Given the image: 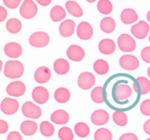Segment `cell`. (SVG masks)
Masks as SVG:
<instances>
[{"label":"cell","mask_w":150,"mask_h":140,"mask_svg":"<svg viewBox=\"0 0 150 140\" xmlns=\"http://www.w3.org/2000/svg\"><path fill=\"white\" fill-rule=\"evenodd\" d=\"M24 73V67L19 61H8L6 62L4 74L10 79L20 78Z\"/></svg>","instance_id":"cell-1"},{"label":"cell","mask_w":150,"mask_h":140,"mask_svg":"<svg viewBox=\"0 0 150 140\" xmlns=\"http://www.w3.org/2000/svg\"><path fill=\"white\" fill-rule=\"evenodd\" d=\"M38 8L33 0H24L20 7V15L25 19H32L37 15Z\"/></svg>","instance_id":"cell-2"},{"label":"cell","mask_w":150,"mask_h":140,"mask_svg":"<svg viewBox=\"0 0 150 140\" xmlns=\"http://www.w3.org/2000/svg\"><path fill=\"white\" fill-rule=\"evenodd\" d=\"M118 46L122 51L125 52H133L136 48V42L128 34H122L118 38Z\"/></svg>","instance_id":"cell-3"},{"label":"cell","mask_w":150,"mask_h":140,"mask_svg":"<svg viewBox=\"0 0 150 140\" xmlns=\"http://www.w3.org/2000/svg\"><path fill=\"white\" fill-rule=\"evenodd\" d=\"M50 42V36L44 32H37L32 34L29 39V42L35 48H44Z\"/></svg>","instance_id":"cell-4"},{"label":"cell","mask_w":150,"mask_h":140,"mask_svg":"<svg viewBox=\"0 0 150 140\" xmlns=\"http://www.w3.org/2000/svg\"><path fill=\"white\" fill-rule=\"evenodd\" d=\"M21 111L25 117L32 119H38L42 115L41 108L32 102H25L22 106Z\"/></svg>","instance_id":"cell-5"},{"label":"cell","mask_w":150,"mask_h":140,"mask_svg":"<svg viewBox=\"0 0 150 140\" xmlns=\"http://www.w3.org/2000/svg\"><path fill=\"white\" fill-rule=\"evenodd\" d=\"M139 59L135 55H124L120 58V65L125 70L127 71H133L139 67Z\"/></svg>","instance_id":"cell-6"},{"label":"cell","mask_w":150,"mask_h":140,"mask_svg":"<svg viewBox=\"0 0 150 140\" xmlns=\"http://www.w3.org/2000/svg\"><path fill=\"white\" fill-rule=\"evenodd\" d=\"M149 25L144 20H141L131 27V33L136 38L144 39L147 36L149 32Z\"/></svg>","instance_id":"cell-7"},{"label":"cell","mask_w":150,"mask_h":140,"mask_svg":"<svg viewBox=\"0 0 150 140\" xmlns=\"http://www.w3.org/2000/svg\"><path fill=\"white\" fill-rule=\"evenodd\" d=\"M19 103L16 99L5 98L1 101V110L5 115H11L16 113L18 110Z\"/></svg>","instance_id":"cell-8"},{"label":"cell","mask_w":150,"mask_h":140,"mask_svg":"<svg viewBox=\"0 0 150 140\" xmlns=\"http://www.w3.org/2000/svg\"><path fill=\"white\" fill-rule=\"evenodd\" d=\"M95 84V77L92 73L84 71L79 75L78 85L83 90H89Z\"/></svg>","instance_id":"cell-9"},{"label":"cell","mask_w":150,"mask_h":140,"mask_svg":"<svg viewBox=\"0 0 150 140\" xmlns=\"http://www.w3.org/2000/svg\"><path fill=\"white\" fill-rule=\"evenodd\" d=\"M7 93L14 97L22 96L26 92V85L21 81H14L7 86Z\"/></svg>","instance_id":"cell-10"},{"label":"cell","mask_w":150,"mask_h":140,"mask_svg":"<svg viewBox=\"0 0 150 140\" xmlns=\"http://www.w3.org/2000/svg\"><path fill=\"white\" fill-rule=\"evenodd\" d=\"M32 96L33 100L39 104L46 103L49 99V93L45 88L38 86L32 90Z\"/></svg>","instance_id":"cell-11"},{"label":"cell","mask_w":150,"mask_h":140,"mask_svg":"<svg viewBox=\"0 0 150 140\" xmlns=\"http://www.w3.org/2000/svg\"><path fill=\"white\" fill-rule=\"evenodd\" d=\"M132 94L131 88L127 84L120 83L115 87L114 89V97L118 101L127 100L129 97H130Z\"/></svg>","instance_id":"cell-12"},{"label":"cell","mask_w":150,"mask_h":140,"mask_svg":"<svg viewBox=\"0 0 150 140\" xmlns=\"http://www.w3.org/2000/svg\"><path fill=\"white\" fill-rule=\"evenodd\" d=\"M77 35L82 40L91 39L93 35V29L90 23L86 21L81 22L77 28Z\"/></svg>","instance_id":"cell-13"},{"label":"cell","mask_w":150,"mask_h":140,"mask_svg":"<svg viewBox=\"0 0 150 140\" xmlns=\"http://www.w3.org/2000/svg\"><path fill=\"white\" fill-rule=\"evenodd\" d=\"M133 89L136 93L141 95H145L150 91V82L146 77H137L136 82L133 83Z\"/></svg>","instance_id":"cell-14"},{"label":"cell","mask_w":150,"mask_h":140,"mask_svg":"<svg viewBox=\"0 0 150 140\" xmlns=\"http://www.w3.org/2000/svg\"><path fill=\"white\" fill-rule=\"evenodd\" d=\"M67 55L71 61L79 62V61H82L84 58V50L79 45H72L67 48Z\"/></svg>","instance_id":"cell-15"},{"label":"cell","mask_w":150,"mask_h":140,"mask_svg":"<svg viewBox=\"0 0 150 140\" xmlns=\"http://www.w3.org/2000/svg\"><path fill=\"white\" fill-rule=\"evenodd\" d=\"M4 53L6 55L12 58H18L23 52L22 47L17 42H8L4 48Z\"/></svg>","instance_id":"cell-16"},{"label":"cell","mask_w":150,"mask_h":140,"mask_svg":"<svg viewBox=\"0 0 150 140\" xmlns=\"http://www.w3.org/2000/svg\"><path fill=\"white\" fill-rule=\"evenodd\" d=\"M109 120V115L104 109H98L92 112L91 115V121L96 125H103L106 124Z\"/></svg>","instance_id":"cell-17"},{"label":"cell","mask_w":150,"mask_h":140,"mask_svg":"<svg viewBox=\"0 0 150 140\" xmlns=\"http://www.w3.org/2000/svg\"><path fill=\"white\" fill-rule=\"evenodd\" d=\"M51 77V71L47 66H40L35 71L34 78L37 83L44 84L50 80Z\"/></svg>","instance_id":"cell-18"},{"label":"cell","mask_w":150,"mask_h":140,"mask_svg":"<svg viewBox=\"0 0 150 140\" xmlns=\"http://www.w3.org/2000/svg\"><path fill=\"white\" fill-rule=\"evenodd\" d=\"M75 28H76V23L73 20H64L60 24L59 31L60 34L64 37H69L71 36L75 32Z\"/></svg>","instance_id":"cell-19"},{"label":"cell","mask_w":150,"mask_h":140,"mask_svg":"<svg viewBox=\"0 0 150 140\" xmlns=\"http://www.w3.org/2000/svg\"><path fill=\"white\" fill-rule=\"evenodd\" d=\"M98 49L105 55H111L116 50V44L111 39H103L98 44Z\"/></svg>","instance_id":"cell-20"},{"label":"cell","mask_w":150,"mask_h":140,"mask_svg":"<svg viewBox=\"0 0 150 140\" xmlns=\"http://www.w3.org/2000/svg\"><path fill=\"white\" fill-rule=\"evenodd\" d=\"M121 20L125 24H131L137 21L139 19V15L133 9L127 8L125 9L120 15Z\"/></svg>","instance_id":"cell-21"},{"label":"cell","mask_w":150,"mask_h":140,"mask_svg":"<svg viewBox=\"0 0 150 140\" xmlns=\"http://www.w3.org/2000/svg\"><path fill=\"white\" fill-rule=\"evenodd\" d=\"M70 117L69 114L63 109H58L52 113L51 120L53 123L59 125H64L68 123Z\"/></svg>","instance_id":"cell-22"},{"label":"cell","mask_w":150,"mask_h":140,"mask_svg":"<svg viewBox=\"0 0 150 140\" xmlns=\"http://www.w3.org/2000/svg\"><path fill=\"white\" fill-rule=\"evenodd\" d=\"M20 129L24 135L32 136L38 131V124L32 120H25L21 124Z\"/></svg>","instance_id":"cell-23"},{"label":"cell","mask_w":150,"mask_h":140,"mask_svg":"<svg viewBox=\"0 0 150 140\" xmlns=\"http://www.w3.org/2000/svg\"><path fill=\"white\" fill-rule=\"evenodd\" d=\"M54 69L58 74L63 75L67 74L70 70V64L64 58H59L54 62Z\"/></svg>","instance_id":"cell-24"},{"label":"cell","mask_w":150,"mask_h":140,"mask_svg":"<svg viewBox=\"0 0 150 140\" xmlns=\"http://www.w3.org/2000/svg\"><path fill=\"white\" fill-rule=\"evenodd\" d=\"M65 7L67 12L76 18H81L83 15V10L77 2L74 1H67L65 4Z\"/></svg>","instance_id":"cell-25"},{"label":"cell","mask_w":150,"mask_h":140,"mask_svg":"<svg viewBox=\"0 0 150 140\" xmlns=\"http://www.w3.org/2000/svg\"><path fill=\"white\" fill-rule=\"evenodd\" d=\"M54 99L60 104L66 103L70 99V90L66 88H59L54 93Z\"/></svg>","instance_id":"cell-26"},{"label":"cell","mask_w":150,"mask_h":140,"mask_svg":"<svg viewBox=\"0 0 150 140\" xmlns=\"http://www.w3.org/2000/svg\"><path fill=\"white\" fill-rule=\"evenodd\" d=\"M100 29L106 34H111L115 30L116 22L111 17H106L102 19L100 22Z\"/></svg>","instance_id":"cell-27"},{"label":"cell","mask_w":150,"mask_h":140,"mask_svg":"<svg viewBox=\"0 0 150 140\" xmlns=\"http://www.w3.org/2000/svg\"><path fill=\"white\" fill-rule=\"evenodd\" d=\"M50 17L54 22H59L66 17V12L62 6L56 5L51 10Z\"/></svg>","instance_id":"cell-28"},{"label":"cell","mask_w":150,"mask_h":140,"mask_svg":"<svg viewBox=\"0 0 150 140\" xmlns=\"http://www.w3.org/2000/svg\"><path fill=\"white\" fill-rule=\"evenodd\" d=\"M6 29L7 32H10V34H17L22 29V23L20 20L18 18H10L7 20L6 23Z\"/></svg>","instance_id":"cell-29"},{"label":"cell","mask_w":150,"mask_h":140,"mask_svg":"<svg viewBox=\"0 0 150 140\" xmlns=\"http://www.w3.org/2000/svg\"><path fill=\"white\" fill-rule=\"evenodd\" d=\"M93 69L97 74L100 75H104L109 71V65L105 60L98 59L94 63Z\"/></svg>","instance_id":"cell-30"},{"label":"cell","mask_w":150,"mask_h":140,"mask_svg":"<svg viewBox=\"0 0 150 140\" xmlns=\"http://www.w3.org/2000/svg\"><path fill=\"white\" fill-rule=\"evenodd\" d=\"M97 7L98 11L103 15L110 14L113 10V4L109 0H99Z\"/></svg>","instance_id":"cell-31"},{"label":"cell","mask_w":150,"mask_h":140,"mask_svg":"<svg viewBox=\"0 0 150 140\" xmlns=\"http://www.w3.org/2000/svg\"><path fill=\"white\" fill-rule=\"evenodd\" d=\"M74 129L77 136H79V137H81V138H85L90 133L89 127L88 126L87 124L83 122H79L76 123Z\"/></svg>","instance_id":"cell-32"},{"label":"cell","mask_w":150,"mask_h":140,"mask_svg":"<svg viewBox=\"0 0 150 140\" xmlns=\"http://www.w3.org/2000/svg\"><path fill=\"white\" fill-rule=\"evenodd\" d=\"M113 120L119 126H125L127 124V117L122 111H115L113 114Z\"/></svg>","instance_id":"cell-33"},{"label":"cell","mask_w":150,"mask_h":140,"mask_svg":"<svg viewBox=\"0 0 150 140\" xmlns=\"http://www.w3.org/2000/svg\"><path fill=\"white\" fill-rule=\"evenodd\" d=\"M91 99L95 103H103L105 100L103 97V88L102 86H98L92 90L91 93Z\"/></svg>","instance_id":"cell-34"},{"label":"cell","mask_w":150,"mask_h":140,"mask_svg":"<svg viewBox=\"0 0 150 140\" xmlns=\"http://www.w3.org/2000/svg\"><path fill=\"white\" fill-rule=\"evenodd\" d=\"M40 132L44 136L50 137L54 134L55 131V128L53 124L49 123L48 121H43L40 123Z\"/></svg>","instance_id":"cell-35"},{"label":"cell","mask_w":150,"mask_h":140,"mask_svg":"<svg viewBox=\"0 0 150 140\" xmlns=\"http://www.w3.org/2000/svg\"><path fill=\"white\" fill-rule=\"evenodd\" d=\"M112 134L107 128H99L95 133V140H112Z\"/></svg>","instance_id":"cell-36"},{"label":"cell","mask_w":150,"mask_h":140,"mask_svg":"<svg viewBox=\"0 0 150 140\" xmlns=\"http://www.w3.org/2000/svg\"><path fill=\"white\" fill-rule=\"evenodd\" d=\"M58 136L61 140H73L74 139L73 131L68 127H62L60 128L59 130Z\"/></svg>","instance_id":"cell-37"},{"label":"cell","mask_w":150,"mask_h":140,"mask_svg":"<svg viewBox=\"0 0 150 140\" xmlns=\"http://www.w3.org/2000/svg\"><path fill=\"white\" fill-rule=\"evenodd\" d=\"M140 111L145 116H150V99H146L141 104Z\"/></svg>","instance_id":"cell-38"},{"label":"cell","mask_w":150,"mask_h":140,"mask_svg":"<svg viewBox=\"0 0 150 140\" xmlns=\"http://www.w3.org/2000/svg\"><path fill=\"white\" fill-rule=\"evenodd\" d=\"M141 56L144 62L150 64V47H145L141 52Z\"/></svg>","instance_id":"cell-39"},{"label":"cell","mask_w":150,"mask_h":140,"mask_svg":"<svg viewBox=\"0 0 150 140\" xmlns=\"http://www.w3.org/2000/svg\"><path fill=\"white\" fill-rule=\"evenodd\" d=\"M21 0H3V3L10 9H16L20 4Z\"/></svg>","instance_id":"cell-40"},{"label":"cell","mask_w":150,"mask_h":140,"mask_svg":"<svg viewBox=\"0 0 150 140\" xmlns=\"http://www.w3.org/2000/svg\"><path fill=\"white\" fill-rule=\"evenodd\" d=\"M7 140H23V138L18 131H12L7 136Z\"/></svg>","instance_id":"cell-41"},{"label":"cell","mask_w":150,"mask_h":140,"mask_svg":"<svg viewBox=\"0 0 150 140\" xmlns=\"http://www.w3.org/2000/svg\"><path fill=\"white\" fill-rule=\"evenodd\" d=\"M119 140H139L138 136L133 133H126L120 136Z\"/></svg>","instance_id":"cell-42"},{"label":"cell","mask_w":150,"mask_h":140,"mask_svg":"<svg viewBox=\"0 0 150 140\" xmlns=\"http://www.w3.org/2000/svg\"><path fill=\"white\" fill-rule=\"evenodd\" d=\"M9 129V125L4 120H0V134H5Z\"/></svg>","instance_id":"cell-43"},{"label":"cell","mask_w":150,"mask_h":140,"mask_svg":"<svg viewBox=\"0 0 150 140\" xmlns=\"http://www.w3.org/2000/svg\"><path fill=\"white\" fill-rule=\"evenodd\" d=\"M7 16V11L4 7L0 6V22H3Z\"/></svg>","instance_id":"cell-44"},{"label":"cell","mask_w":150,"mask_h":140,"mask_svg":"<svg viewBox=\"0 0 150 140\" xmlns=\"http://www.w3.org/2000/svg\"><path fill=\"white\" fill-rule=\"evenodd\" d=\"M144 131L146 134L150 135V119L146 120L144 124Z\"/></svg>","instance_id":"cell-45"},{"label":"cell","mask_w":150,"mask_h":140,"mask_svg":"<svg viewBox=\"0 0 150 140\" xmlns=\"http://www.w3.org/2000/svg\"><path fill=\"white\" fill-rule=\"evenodd\" d=\"M36 1L38 4H40L42 7H46L51 4L52 0H36Z\"/></svg>","instance_id":"cell-46"},{"label":"cell","mask_w":150,"mask_h":140,"mask_svg":"<svg viewBox=\"0 0 150 140\" xmlns=\"http://www.w3.org/2000/svg\"><path fill=\"white\" fill-rule=\"evenodd\" d=\"M146 18H147L148 21H149V23H150V10H149V12H148L147 15H146Z\"/></svg>","instance_id":"cell-47"},{"label":"cell","mask_w":150,"mask_h":140,"mask_svg":"<svg viewBox=\"0 0 150 140\" xmlns=\"http://www.w3.org/2000/svg\"><path fill=\"white\" fill-rule=\"evenodd\" d=\"M86 1H88V2H89V3H93V2H95V1H96L97 0H86Z\"/></svg>","instance_id":"cell-48"},{"label":"cell","mask_w":150,"mask_h":140,"mask_svg":"<svg viewBox=\"0 0 150 140\" xmlns=\"http://www.w3.org/2000/svg\"><path fill=\"white\" fill-rule=\"evenodd\" d=\"M147 74H148V76L150 77V66L149 67V69H148V70H147Z\"/></svg>","instance_id":"cell-49"},{"label":"cell","mask_w":150,"mask_h":140,"mask_svg":"<svg viewBox=\"0 0 150 140\" xmlns=\"http://www.w3.org/2000/svg\"><path fill=\"white\" fill-rule=\"evenodd\" d=\"M149 42H150V36H149Z\"/></svg>","instance_id":"cell-50"},{"label":"cell","mask_w":150,"mask_h":140,"mask_svg":"<svg viewBox=\"0 0 150 140\" xmlns=\"http://www.w3.org/2000/svg\"><path fill=\"white\" fill-rule=\"evenodd\" d=\"M146 140H150V138H149V139H146Z\"/></svg>","instance_id":"cell-51"}]
</instances>
